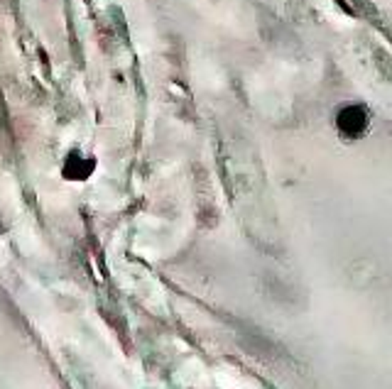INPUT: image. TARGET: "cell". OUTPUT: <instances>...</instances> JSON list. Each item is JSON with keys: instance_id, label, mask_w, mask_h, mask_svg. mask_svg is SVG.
<instances>
[{"instance_id": "obj_1", "label": "cell", "mask_w": 392, "mask_h": 389, "mask_svg": "<svg viewBox=\"0 0 392 389\" xmlns=\"http://www.w3.org/2000/svg\"><path fill=\"white\" fill-rule=\"evenodd\" d=\"M365 122H368V118H365V113L360 108H346L341 113V118H338V125L348 135H358L365 128Z\"/></svg>"}]
</instances>
